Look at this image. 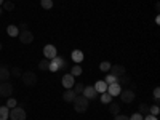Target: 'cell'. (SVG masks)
Masks as SVG:
<instances>
[{
	"mask_svg": "<svg viewBox=\"0 0 160 120\" xmlns=\"http://www.w3.org/2000/svg\"><path fill=\"white\" fill-rule=\"evenodd\" d=\"M71 58H72V61H74L75 64H80V62L83 61V51H82V50H74L72 55H71Z\"/></svg>",
	"mask_w": 160,
	"mask_h": 120,
	"instance_id": "obj_13",
	"label": "cell"
},
{
	"mask_svg": "<svg viewBox=\"0 0 160 120\" xmlns=\"http://www.w3.org/2000/svg\"><path fill=\"white\" fill-rule=\"evenodd\" d=\"M3 2H5V0H0V7H2V5H3Z\"/></svg>",
	"mask_w": 160,
	"mask_h": 120,
	"instance_id": "obj_38",
	"label": "cell"
},
{
	"mask_svg": "<svg viewBox=\"0 0 160 120\" xmlns=\"http://www.w3.org/2000/svg\"><path fill=\"white\" fill-rule=\"evenodd\" d=\"M109 112H111L112 115H117V114L120 112V104H118V102H111V104H109Z\"/></svg>",
	"mask_w": 160,
	"mask_h": 120,
	"instance_id": "obj_21",
	"label": "cell"
},
{
	"mask_svg": "<svg viewBox=\"0 0 160 120\" xmlns=\"http://www.w3.org/2000/svg\"><path fill=\"white\" fill-rule=\"evenodd\" d=\"M10 118L11 120H26V111L22 108H19V106H16V108L10 109Z\"/></svg>",
	"mask_w": 160,
	"mask_h": 120,
	"instance_id": "obj_4",
	"label": "cell"
},
{
	"mask_svg": "<svg viewBox=\"0 0 160 120\" xmlns=\"http://www.w3.org/2000/svg\"><path fill=\"white\" fill-rule=\"evenodd\" d=\"M7 34H8L10 37H18V35H19L18 26H8V28H7Z\"/></svg>",
	"mask_w": 160,
	"mask_h": 120,
	"instance_id": "obj_19",
	"label": "cell"
},
{
	"mask_svg": "<svg viewBox=\"0 0 160 120\" xmlns=\"http://www.w3.org/2000/svg\"><path fill=\"white\" fill-rule=\"evenodd\" d=\"M0 51H2V42H0Z\"/></svg>",
	"mask_w": 160,
	"mask_h": 120,
	"instance_id": "obj_40",
	"label": "cell"
},
{
	"mask_svg": "<svg viewBox=\"0 0 160 120\" xmlns=\"http://www.w3.org/2000/svg\"><path fill=\"white\" fill-rule=\"evenodd\" d=\"M83 88H85V85L80 83V82H75L74 87H72V90H74L75 95H82V93H83Z\"/></svg>",
	"mask_w": 160,
	"mask_h": 120,
	"instance_id": "obj_22",
	"label": "cell"
},
{
	"mask_svg": "<svg viewBox=\"0 0 160 120\" xmlns=\"http://www.w3.org/2000/svg\"><path fill=\"white\" fill-rule=\"evenodd\" d=\"M18 29H19V31H28V24H26V22H21V24L18 26Z\"/></svg>",
	"mask_w": 160,
	"mask_h": 120,
	"instance_id": "obj_36",
	"label": "cell"
},
{
	"mask_svg": "<svg viewBox=\"0 0 160 120\" xmlns=\"http://www.w3.org/2000/svg\"><path fill=\"white\" fill-rule=\"evenodd\" d=\"M104 82L108 83V85H111V83H115V82H117V77H114L112 74H109L108 77H106V80H104Z\"/></svg>",
	"mask_w": 160,
	"mask_h": 120,
	"instance_id": "obj_31",
	"label": "cell"
},
{
	"mask_svg": "<svg viewBox=\"0 0 160 120\" xmlns=\"http://www.w3.org/2000/svg\"><path fill=\"white\" fill-rule=\"evenodd\" d=\"M82 95H83L87 99H95V98L98 96V93H96V90H95V87H93V85H87V87L83 88Z\"/></svg>",
	"mask_w": 160,
	"mask_h": 120,
	"instance_id": "obj_10",
	"label": "cell"
},
{
	"mask_svg": "<svg viewBox=\"0 0 160 120\" xmlns=\"http://www.w3.org/2000/svg\"><path fill=\"white\" fill-rule=\"evenodd\" d=\"M66 66H68V64H66V61H64L62 58L55 56L53 59H50V68H48V71H51V72H56L59 68H62V69H64Z\"/></svg>",
	"mask_w": 160,
	"mask_h": 120,
	"instance_id": "obj_2",
	"label": "cell"
},
{
	"mask_svg": "<svg viewBox=\"0 0 160 120\" xmlns=\"http://www.w3.org/2000/svg\"><path fill=\"white\" fill-rule=\"evenodd\" d=\"M61 82H62V87H64L66 90H71V88L74 87V83H75L72 74H64L62 78H61Z\"/></svg>",
	"mask_w": 160,
	"mask_h": 120,
	"instance_id": "obj_9",
	"label": "cell"
},
{
	"mask_svg": "<svg viewBox=\"0 0 160 120\" xmlns=\"http://www.w3.org/2000/svg\"><path fill=\"white\" fill-rule=\"evenodd\" d=\"M72 102H74V109H75V112H78V114L87 112V109H88V99H87L83 95H77L75 99H74Z\"/></svg>",
	"mask_w": 160,
	"mask_h": 120,
	"instance_id": "obj_1",
	"label": "cell"
},
{
	"mask_svg": "<svg viewBox=\"0 0 160 120\" xmlns=\"http://www.w3.org/2000/svg\"><path fill=\"white\" fill-rule=\"evenodd\" d=\"M115 120H130V117L125 115V114H117L115 115Z\"/></svg>",
	"mask_w": 160,
	"mask_h": 120,
	"instance_id": "obj_35",
	"label": "cell"
},
{
	"mask_svg": "<svg viewBox=\"0 0 160 120\" xmlns=\"http://www.w3.org/2000/svg\"><path fill=\"white\" fill-rule=\"evenodd\" d=\"M101 102H102V104H111V102H112V96L109 95L108 91L101 93Z\"/></svg>",
	"mask_w": 160,
	"mask_h": 120,
	"instance_id": "obj_24",
	"label": "cell"
},
{
	"mask_svg": "<svg viewBox=\"0 0 160 120\" xmlns=\"http://www.w3.org/2000/svg\"><path fill=\"white\" fill-rule=\"evenodd\" d=\"M111 66H112V64H111L109 61H102V62L99 64V69H101L102 72H108V71L111 69Z\"/></svg>",
	"mask_w": 160,
	"mask_h": 120,
	"instance_id": "obj_28",
	"label": "cell"
},
{
	"mask_svg": "<svg viewBox=\"0 0 160 120\" xmlns=\"http://www.w3.org/2000/svg\"><path fill=\"white\" fill-rule=\"evenodd\" d=\"M10 75L18 78V77H21V75H22V71H21L19 68H11V69H10Z\"/></svg>",
	"mask_w": 160,
	"mask_h": 120,
	"instance_id": "obj_26",
	"label": "cell"
},
{
	"mask_svg": "<svg viewBox=\"0 0 160 120\" xmlns=\"http://www.w3.org/2000/svg\"><path fill=\"white\" fill-rule=\"evenodd\" d=\"M75 93H74V90L71 88V90H66L64 93H62V99L66 101V102H72L74 99H75Z\"/></svg>",
	"mask_w": 160,
	"mask_h": 120,
	"instance_id": "obj_15",
	"label": "cell"
},
{
	"mask_svg": "<svg viewBox=\"0 0 160 120\" xmlns=\"http://www.w3.org/2000/svg\"><path fill=\"white\" fill-rule=\"evenodd\" d=\"M2 13H3V8H2V7H0V15H2Z\"/></svg>",
	"mask_w": 160,
	"mask_h": 120,
	"instance_id": "obj_39",
	"label": "cell"
},
{
	"mask_svg": "<svg viewBox=\"0 0 160 120\" xmlns=\"http://www.w3.org/2000/svg\"><path fill=\"white\" fill-rule=\"evenodd\" d=\"M13 95V85L8 82H0V96L10 98Z\"/></svg>",
	"mask_w": 160,
	"mask_h": 120,
	"instance_id": "obj_5",
	"label": "cell"
},
{
	"mask_svg": "<svg viewBox=\"0 0 160 120\" xmlns=\"http://www.w3.org/2000/svg\"><path fill=\"white\" fill-rule=\"evenodd\" d=\"M142 118H144V117H142V115H141L139 112H136V114H133V115L130 117V120H142Z\"/></svg>",
	"mask_w": 160,
	"mask_h": 120,
	"instance_id": "obj_34",
	"label": "cell"
},
{
	"mask_svg": "<svg viewBox=\"0 0 160 120\" xmlns=\"http://www.w3.org/2000/svg\"><path fill=\"white\" fill-rule=\"evenodd\" d=\"M142 120H158V118H157L155 115H151V114H149V115H146Z\"/></svg>",
	"mask_w": 160,
	"mask_h": 120,
	"instance_id": "obj_37",
	"label": "cell"
},
{
	"mask_svg": "<svg viewBox=\"0 0 160 120\" xmlns=\"http://www.w3.org/2000/svg\"><path fill=\"white\" fill-rule=\"evenodd\" d=\"M40 5L43 10H51L53 8V0H40Z\"/></svg>",
	"mask_w": 160,
	"mask_h": 120,
	"instance_id": "obj_25",
	"label": "cell"
},
{
	"mask_svg": "<svg viewBox=\"0 0 160 120\" xmlns=\"http://www.w3.org/2000/svg\"><path fill=\"white\" fill-rule=\"evenodd\" d=\"M120 91H122V85H118L117 82L108 85V93H109L112 98H114V96H118V95H120Z\"/></svg>",
	"mask_w": 160,
	"mask_h": 120,
	"instance_id": "obj_12",
	"label": "cell"
},
{
	"mask_svg": "<svg viewBox=\"0 0 160 120\" xmlns=\"http://www.w3.org/2000/svg\"><path fill=\"white\" fill-rule=\"evenodd\" d=\"M111 74L114 75V77H120V75H123V74H127V71H125V66H122V64H114V66H111Z\"/></svg>",
	"mask_w": 160,
	"mask_h": 120,
	"instance_id": "obj_11",
	"label": "cell"
},
{
	"mask_svg": "<svg viewBox=\"0 0 160 120\" xmlns=\"http://www.w3.org/2000/svg\"><path fill=\"white\" fill-rule=\"evenodd\" d=\"M154 101H155V104H158V101H160V90L158 88H154Z\"/></svg>",
	"mask_w": 160,
	"mask_h": 120,
	"instance_id": "obj_32",
	"label": "cell"
},
{
	"mask_svg": "<svg viewBox=\"0 0 160 120\" xmlns=\"http://www.w3.org/2000/svg\"><path fill=\"white\" fill-rule=\"evenodd\" d=\"M22 83L26 85V87H34L35 83H37V75L34 74V72H31V71H28V72H22Z\"/></svg>",
	"mask_w": 160,
	"mask_h": 120,
	"instance_id": "obj_3",
	"label": "cell"
},
{
	"mask_svg": "<svg viewBox=\"0 0 160 120\" xmlns=\"http://www.w3.org/2000/svg\"><path fill=\"white\" fill-rule=\"evenodd\" d=\"M149 108L151 106H148L146 102H141L139 104V112H149Z\"/></svg>",
	"mask_w": 160,
	"mask_h": 120,
	"instance_id": "obj_33",
	"label": "cell"
},
{
	"mask_svg": "<svg viewBox=\"0 0 160 120\" xmlns=\"http://www.w3.org/2000/svg\"><path fill=\"white\" fill-rule=\"evenodd\" d=\"M18 37L21 40V43H24V45H29V43L34 42V34L31 31H19V35Z\"/></svg>",
	"mask_w": 160,
	"mask_h": 120,
	"instance_id": "obj_7",
	"label": "cell"
},
{
	"mask_svg": "<svg viewBox=\"0 0 160 120\" xmlns=\"http://www.w3.org/2000/svg\"><path fill=\"white\" fill-rule=\"evenodd\" d=\"M82 72H83V69H82V66H80V64H74V66H72V69H71V74H72L74 77H78V75H82Z\"/></svg>",
	"mask_w": 160,
	"mask_h": 120,
	"instance_id": "obj_20",
	"label": "cell"
},
{
	"mask_svg": "<svg viewBox=\"0 0 160 120\" xmlns=\"http://www.w3.org/2000/svg\"><path fill=\"white\" fill-rule=\"evenodd\" d=\"M48 68H50V59L43 58L42 61H38V69L40 71H48Z\"/></svg>",
	"mask_w": 160,
	"mask_h": 120,
	"instance_id": "obj_23",
	"label": "cell"
},
{
	"mask_svg": "<svg viewBox=\"0 0 160 120\" xmlns=\"http://www.w3.org/2000/svg\"><path fill=\"white\" fill-rule=\"evenodd\" d=\"M10 118V109L7 106H0V120H8Z\"/></svg>",
	"mask_w": 160,
	"mask_h": 120,
	"instance_id": "obj_17",
	"label": "cell"
},
{
	"mask_svg": "<svg viewBox=\"0 0 160 120\" xmlns=\"http://www.w3.org/2000/svg\"><path fill=\"white\" fill-rule=\"evenodd\" d=\"M117 83H118V85H130V83H131V78H130L127 74H123V75L117 77Z\"/></svg>",
	"mask_w": 160,
	"mask_h": 120,
	"instance_id": "obj_18",
	"label": "cell"
},
{
	"mask_svg": "<svg viewBox=\"0 0 160 120\" xmlns=\"http://www.w3.org/2000/svg\"><path fill=\"white\" fill-rule=\"evenodd\" d=\"M2 8H3V10H7V11H13V10H15V3L10 2V0H7V2H3Z\"/></svg>",
	"mask_w": 160,
	"mask_h": 120,
	"instance_id": "obj_27",
	"label": "cell"
},
{
	"mask_svg": "<svg viewBox=\"0 0 160 120\" xmlns=\"http://www.w3.org/2000/svg\"><path fill=\"white\" fill-rule=\"evenodd\" d=\"M43 56L47 59H53L55 56H58V50L55 45H45L43 47Z\"/></svg>",
	"mask_w": 160,
	"mask_h": 120,
	"instance_id": "obj_8",
	"label": "cell"
},
{
	"mask_svg": "<svg viewBox=\"0 0 160 120\" xmlns=\"http://www.w3.org/2000/svg\"><path fill=\"white\" fill-rule=\"evenodd\" d=\"M93 87H95L96 93H106V91H108V83H106L104 80H98Z\"/></svg>",
	"mask_w": 160,
	"mask_h": 120,
	"instance_id": "obj_16",
	"label": "cell"
},
{
	"mask_svg": "<svg viewBox=\"0 0 160 120\" xmlns=\"http://www.w3.org/2000/svg\"><path fill=\"white\" fill-rule=\"evenodd\" d=\"M149 114H151V115H155V117L160 114V109H158L157 104H154V106H151V108H149Z\"/></svg>",
	"mask_w": 160,
	"mask_h": 120,
	"instance_id": "obj_30",
	"label": "cell"
},
{
	"mask_svg": "<svg viewBox=\"0 0 160 120\" xmlns=\"http://www.w3.org/2000/svg\"><path fill=\"white\" fill-rule=\"evenodd\" d=\"M120 99H122V102H125V104H130L133 99H135V90H131V88H128V90H125V91H120Z\"/></svg>",
	"mask_w": 160,
	"mask_h": 120,
	"instance_id": "obj_6",
	"label": "cell"
},
{
	"mask_svg": "<svg viewBox=\"0 0 160 120\" xmlns=\"http://www.w3.org/2000/svg\"><path fill=\"white\" fill-rule=\"evenodd\" d=\"M18 106V101L16 99H13L11 96H10V99H7V108L8 109H13V108H16Z\"/></svg>",
	"mask_w": 160,
	"mask_h": 120,
	"instance_id": "obj_29",
	"label": "cell"
},
{
	"mask_svg": "<svg viewBox=\"0 0 160 120\" xmlns=\"http://www.w3.org/2000/svg\"><path fill=\"white\" fill-rule=\"evenodd\" d=\"M10 69L5 66H0V82H8L10 80Z\"/></svg>",
	"mask_w": 160,
	"mask_h": 120,
	"instance_id": "obj_14",
	"label": "cell"
}]
</instances>
